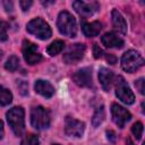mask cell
<instances>
[{"label": "cell", "instance_id": "cell-6", "mask_svg": "<svg viewBox=\"0 0 145 145\" xmlns=\"http://www.w3.org/2000/svg\"><path fill=\"white\" fill-rule=\"evenodd\" d=\"M116 95L125 104H133L135 102V95L122 76H118L116 79Z\"/></svg>", "mask_w": 145, "mask_h": 145}, {"label": "cell", "instance_id": "cell-4", "mask_svg": "<svg viewBox=\"0 0 145 145\" xmlns=\"http://www.w3.org/2000/svg\"><path fill=\"white\" fill-rule=\"evenodd\" d=\"M144 65V59L139 52L129 50L123 53L121 58V67L127 72H134Z\"/></svg>", "mask_w": 145, "mask_h": 145}, {"label": "cell", "instance_id": "cell-23", "mask_svg": "<svg viewBox=\"0 0 145 145\" xmlns=\"http://www.w3.org/2000/svg\"><path fill=\"white\" fill-rule=\"evenodd\" d=\"M143 130H144V127H143V123L140 121L135 122L133 125V127H131V133L134 134V136L136 137V139H140L142 138Z\"/></svg>", "mask_w": 145, "mask_h": 145}, {"label": "cell", "instance_id": "cell-31", "mask_svg": "<svg viewBox=\"0 0 145 145\" xmlns=\"http://www.w3.org/2000/svg\"><path fill=\"white\" fill-rule=\"evenodd\" d=\"M3 5L6 6V10L7 11H11L12 10V3L11 2H8V1H5Z\"/></svg>", "mask_w": 145, "mask_h": 145}, {"label": "cell", "instance_id": "cell-14", "mask_svg": "<svg viewBox=\"0 0 145 145\" xmlns=\"http://www.w3.org/2000/svg\"><path fill=\"white\" fill-rule=\"evenodd\" d=\"M34 88H35L36 93H39L40 95H42L44 97H51L54 94V87L49 82L43 80V79L36 80L35 85H34Z\"/></svg>", "mask_w": 145, "mask_h": 145}, {"label": "cell", "instance_id": "cell-9", "mask_svg": "<svg viewBox=\"0 0 145 145\" xmlns=\"http://www.w3.org/2000/svg\"><path fill=\"white\" fill-rule=\"evenodd\" d=\"M111 114H112V120L113 122L119 127V128H123L125 125L131 119V114L130 112L125 109L123 106L113 103L111 106Z\"/></svg>", "mask_w": 145, "mask_h": 145}, {"label": "cell", "instance_id": "cell-3", "mask_svg": "<svg viewBox=\"0 0 145 145\" xmlns=\"http://www.w3.org/2000/svg\"><path fill=\"white\" fill-rule=\"evenodd\" d=\"M26 29L28 33H31L32 35L36 36L40 40H48L52 34V31H51L49 24L40 17L32 19L27 24Z\"/></svg>", "mask_w": 145, "mask_h": 145}, {"label": "cell", "instance_id": "cell-11", "mask_svg": "<svg viewBox=\"0 0 145 145\" xmlns=\"http://www.w3.org/2000/svg\"><path fill=\"white\" fill-rule=\"evenodd\" d=\"M72 80L78 86L91 87L93 85V83H92L93 82L92 80V69L89 67H85V68H82V69L77 70L72 75Z\"/></svg>", "mask_w": 145, "mask_h": 145}, {"label": "cell", "instance_id": "cell-5", "mask_svg": "<svg viewBox=\"0 0 145 145\" xmlns=\"http://www.w3.org/2000/svg\"><path fill=\"white\" fill-rule=\"evenodd\" d=\"M31 123L37 130L49 128V126H50L49 111L41 105L34 106L31 111Z\"/></svg>", "mask_w": 145, "mask_h": 145}, {"label": "cell", "instance_id": "cell-24", "mask_svg": "<svg viewBox=\"0 0 145 145\" xmlns=\"http://www.w3.org/2000/svg\"><path fill=\"white\" fill-rule=\"evenodd\" d=\"M8 24L6 22H0V41H6L8 39Z\"/></svg>", "mask_w": 145, "mask_h": 145}, {"label": "cell", "instance_id": "cell-10", "mask_svg": "<svg viewBox=\"0 0 145 145\" xmlns=\"http://www.w3.org/2000/svg\"><path fill=\"white\" fill-rule=\"evenodd\" d=\"M85 129V123L71 118V117H67L65 120V131L68 136L71 137H80L84 133Z\"/></svg>", "mask_w": 145, "mask_h": 145}, {"label": "cell", "instance_id": "cell-34", "mask_svg": "<svg viewBox=\"0 0 145 145\" xmlns=\"http://www.w3.org/2000/svg\"><path fill=\"white\" fill-rule=\"evenodd\" d=\"M2 53H3V52L0 50V60H1V58H2Z\"/></svg>", "mask_w": 145, "mask_h": 145}, {"label": "cell", "instance_id": "cell-26", "mask_svg": "<svg viewBox=\"0 0 145 145\" xmlns=\"http://www.w3.org/2000/svg\"><path fill=\"white\" fill-rule=\"evenodd\" d=\"M135 86L139 91L140 94H144V78H139L138 80H136L135 82Z\"/></svg>", "mask_w": 145, "mask_h": 145}, {"label": "cell", "instance_id": "cell-27", "mask_svg": "<svg viewBox=\"0 0 145 145\" xmlns=\"http://www.w3.org/2000/svg\"><path fill=\"white\" fill-rule=\"evenodd\" d=\"M32 3H33V2H32L31 0H28V1H24V0H23V1H20V2H19V5H20V8H22L24 11L28 10V9H29V7L32 6Z\"/></svg>", "mask_w": 145, "mask_h": 145}, {"label": "cell", "instance_id": "cell-21", "mask_svg": "<svg viewBox=\"0 0 145 145\" xmlns=\"http://www.w3.org/2000/svg\"><path fill=\"white\" fill-rule=\"evenodd\" d=\"M18 66H19V59H18V57H16V56H11V57H9V59L6 61V63H5V68L7 69V70H9V71H15L17 68H18Z\"/></svg>", "mask_w": 145, "mask_h": 145}, {"label": "cell", "instance_id": "cell-35", "mask_svg": "<svg viewBox=\"0 0 145 145\" xmlns=\"http://www.w3.org/2000/svg\"><path fill=\"white\" fill-rule=\"evenodd\" d=\"M53 145H59V144H53Z\"/></svg>", "mask_w": 145, "mask_h": 145}, {"label": "cell", "instance_id": "cell-28", "mask_svg": "<svg viewBox=\"0 0 145 145\" xmlns=\"http://www.w3.org/2000/svg\"><path fill=\"white\" fill-rule=\"evenodd\" d=\"M18 87H19V89H20V93L23 94V95H26L27 94V88H28V86H27V84L25 83V82H20L19 83V85H18Z\"/></svg>", "mask_w": 145, "mask_h": 145}, {"label": "cell", "instance_id": "cell-1", "mask_svg": "<svg viewBox=\"0 0 145 145\" xmlns=\"http://www.w3.org/2000/svg\"><path fill=\"white\" fill-rule=\"evenodd\" d=\"M24 114V109L22 106H14L6 113L7 121L16 136H22L25 130Z\"/></svg>", "mask_w": 145, "mask_h": 145}, {"label": "cell", "instance_id": "cell-2", "mask_svg": "<svg viewBox=\"0 0 145 145\" xmlns=\"http://www.w3.org/2000/svg\"><path fill=\"white\" fill-rule=\"evenodd\" d=\"M57 26H58V29L61 34H63L66 36H69V37H75L76 36V33H77L76 19L70 12H68L66 10L61 11L58 16Z\"/></svg>", "mask_w": 145, "mask_h": 145}, {"label": "cell", "instance_id": "cell-8", "mask_svg": "<svg viewBox=\"0 0 145 145\" xmlns=\"http://www.w3.org/2000/svg\"><path fill=\"white\" fill-rule=\"evenodd\" d=\"M85 45L82 43H75L71 44L66 52L63 53V61L68 65H72V63H77L78 61H80L84 57L85 53Z\"/></svg>", "mask_w": 145, "mask_h": 145}, {"label": "cell", "instance_id": "cell-29", "mask_svg": "<svg viewBox=\"0 0 145 145\" xmlns=\"http://www.w3.org/2000/svg\"><path fill=\"white\" fill-rule=\"evenodd\" d=\"M105 59H106V61H108L110 65H114V63L117 62V58H116L113 54H106V56H105Z\"/></svg>", "mask_w": 145, "mask_h": 145}, {"label": "cell", "instance_id": "cell-22", "mask_svg": "<svg viewBox=\"0 0 145 145\" xmlns=\"http://www.w3.org/2000/svg\"><path fill=\"white\" fill-rule=\"evenodd\" d=\"M20 145H39V138L34 134H26L22 139Z\"/></svg>", "mask_w": 145, "mask_h": 145}, {"label": "cell", "instance_id": "cell-18", "mask_svg": "<svg viewBox=\"0 0 145 145\" xmlns=\"http://www.w3.org/2000/svg\"><path fill=\"white\" fill-rule=\"evenodd\" d=\"M63 48H65V42L61 41V40H56V41H53L51 44L48 45L46 52H48L49 56L53 57V56L60 53V52L63 50Z\"/></svg>", "mask_w": 145, "mask_h": 145}, {"label": "cell", "instance_id": "cell-33", "mask_svg": "<svg viewBox=\"0 0 145 145\" xmlns=\"http://www.w3.org/2000/svg\"><path fill=\"white\" fill-rule=\"evenodd\" d=\"M126 143H127V145H134V143L130 140V138H127V140H126Z\"/></svg>", "mask_w": 145, "mask_h": 145}, {"label": "cell", "instance_id": "cell-30", "mask_svg": "<svg viewBox=\"0 0 145 145\" xmlns=\"http://www.w3.org/2000/svg\"><path fill=\"white\" fill-rule=\"evenodd\" d=\"M106 135H108V138L111 140V142H114L116 140V135L113 131H106Z\"/></svg>", "mask_w": 145, "mask_h": 145}, {"label": "cell", "instance_id": "cell-7", "mask_svg": "<svg viewBox=\"0 0 145 145\" xmlns=\"http://www.w3.org/2000/svg\"><path fill=\"white\" fill-rule=\"evenodd\" d=\"M22 51H23L24 59L28 65H35L39 61H41V59H42V54L39 52L37 46L28 40L23 41Z\"/></svg>", "mask_w": 145, "mask_h": 145}, {"label": "cell", "instance_id": "cell-20", "mask_svg": "<svg viewBox=\"0 0 145 145\" xmlns=\"http://www.w3.org/2000/svg\"><path fill=\"white\" fill-rule=\"evenodd\" d=\"M104 118H105L104 108H103V106L97 108L96 111H95V113H94V116H93V118H92V123H93V126H94V127L100 126V125L103 122Z\"/></svg>", "mask_w": 145, "mask_h": 145}, {"label": "cell", "instance_id": "cell-32", "mask_svg": "<svg viewBox=\"0 0 145 145\" xmlns=\"http://www.w3.org/2000/svg\"><path fill=\"white\" fill-rule=\"evenodd\" d=\"M3 135H5V131H3V122H2V120H0V139L3 138Z\"/></svg>", "mask_w": 145, "mask_h": 145}, {"label": "cell", "instance_id": "cell-15", "mask_svg": "<svg viewBox=\"0 0 145 145\" xmlns=\"http://www.w3.org/2000/svg\"><path fill=\"white\" fill-rule=\"evenodd\" d=\"M99 79L102 85V88L105 92H109L113 82V72L108 68H101L99 71Z\"/></svg>", "mask_w": 145, "mask_h": 145}, {"label": "cell", "instance_id": "cell-12", "mask_svg": "<svg viewBox=\"0 0 145 145\" xmlns=\"http://www.w3.org/2000/svg\"><path fill=\"white\" fill-rule=\"evenodd\" d=\"M74 9L83 17L92 16L97 9L99 3L97 2H85V1H74L72 2Z\"/></svg>", "mask_w": 145, "mask_h": 145}, {"label": "cell", "instance_id": "cell-19", "mask_svg": "<svg viewBox=\"0 0 145 145\" xmlns=\"http://www.w3.org/2000/svg\"><path fill=\"white\" fill-rule=\"evenodd\" d=\"M12 101V94L11 92L0 85V104L1 105H8Z\"/></svg>", "mask_w": 145, "mask_h": 145}, {"label": "cell", "instance_id": "cell-13", "mask_svg": "<svg viewBox=\"0 0 145 145\" xmlns=\"http://www.w3.org/2000/svg\"><path fill=\"white\" fill-rule=\"evenodd\" d=\"M101 42L104 46L106 48H116V49H121L123 46V40L119 37L114 33H105L101 37Z\"/></svg>", "mask_w": 145, "mask_h": 145}, {"label": "cell", "instance_id": "cell-25", "mask_svg": "<svg viewBox=\"0 0 145 145\" xmlns=\"http://www.w3.org/2000/svg\"><path fill=\"white\" fill-rule=\"evenodd\" d=\"M93 54H94V58L95 59H99V58H101L103 56V51H102V49L97 44H94L93 45Z\"/></svg>", "mask_w": 145, "mask_h": 145}, {"label": "cell", "instance_id": "cell-16", "mask_svg": "<svg viewBox=\"0 0 145 145\" xmlns=\"http://www.w3.org/2000/svg\"><path fill=\"white\" fill-rule=\"evenodd\" d=\"M111 17H112V25H113L114 29L121 34H126L127 33V23H126L125 18L122 17V15L118 10L114 9L111 12Z\"/></svg>", "mask_w": 145, "mask_h": 145}, {"label": "cell", "instance_id": "cell-17", "mask_svg": "<svg viewBox=\"0 0 145 145\" xmlns=\"http://www.w3.org/2000/svg\"><path fill=\"white\" fill-rule=\"evenodd\" d=\"M102 29V24L100 22H92V23H83L82 24V32L87 37H94L100 34Z\"/></svg>", "mask_w": 145, "mask_h": 145}]
</instances>
